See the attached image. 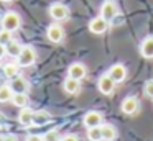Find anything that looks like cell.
<instances>
[{
	"label": "cell",
	"mask_w": 153,
	"mask_h": 141,
	"mask_svg": "<svg viewBox=\"0 0 153 141\" xmlns=\"http://www.w3.org/2000/svg\"><path fill=\"white\" fill-rule=\"evenodd\" d=\"M36 58L38 56H36L35 48L31 44H27L22 48V52L17 58V62L20 64V67H30V66H33L36 62Z\"/></svg>",
	"instance_id": "cell-1"
},
{
	"label": "cell",
	"mask_w": 153,
	"mask_h": 141,
	"mask_svg": "<svg viewBox=\"0 0 153 141\" xmlns=\"http://www.w3.org/2000/svg\"><path fill=\"white\" fill-rule=\"evenodd\" d=\"M2 28L8 30V31H17L18 28L22 26V18L17 12H7L4 16H2Z\"/></svg>",
	"instance_id": "cell-2"
},
{
	"label": "cell",
	"mask_w": 153,
	"mask_h": 141,
	"mask_svg": "<svg viewBox=\"0 0 153 141\" xmlns=\"http://www.w3.org/2000/svg\"><path fill=\"white\" fill-rule=\"evenodd\" d=\"M48 13H50V16L54 20V21H64V20L69 16V8L61 2H54V3L50 5Z\"/></svg>",
	"instance_id": "cell-3"
},
{
	"label": "cell",
	"mask_w": 153,
	"mask_h": 141,
	"mask_svg": "<svg viewBox=\"0 0 153 141\" xmlns=\"http://www.w3.org/2000/svg\"><path fill=\"white\" fill-rule=\"evenodd\" d=\"M97 89H99V92L104 95L114 94V90H115V80L109 75V72H105V74H102L99 77V80H97Z\"/></svg>",
	"instance_id": "cell-4"
},
{
	"label": "cell",
	"mask_w": 153,
	"mask_h": 141,
	"mask_svg": "<svg viewBox=\"0 0 153 141\" xmlns=\"http://www.w3.org/2000/svg\"><path fill=\"white\" fill-rule=\"evenodd\" d=\"M46 38L50 39L51 43H54V44L61 43L64 39V30H63V26L58 25V23H51V25L48 26V30H46Z\"/></svg>",
	"instance_id": "cell-5"
},
{
	"label": "cell",
	"mask_w": 153,
	"mask_h": 141,
	"mask_svg": "<svg viewBox=\"0 0 153 141\" xmlns=\"http://www.w3.org/2000/svg\"><path fill=\"white\" fill-rule=\"evenodd\" d=\"M8 85L12 87V90H13L15 94H28V90H30L28 80L25 77H22V75H17V77L10 79V84Z\"/></svg>",
	"instance_id": "cell-6"
},
{
	"label": "cell",
	"mask_w": 153,
	"mask_h": 141,
	"mask_svg": "<svg viewBox=\"0 0 153 141\" xmlns=\"http://www.w3.org/2000/svg\"><path fill=\"white\" fill-rule=\"evenodd\" d=\"M82 123L86 128H92V126H100L102 125V113L97 110H91L84 115Z\"/></svg>",
	"instance_id": "cell-7"
},
{
	"label": "cell",
	"mask_w": 153,
	"mask_h": 141,
	"mask_svg": "<svg viewBox=\"0 0 153 141\" xmlns=\"http://www.w3.org/2000/svg\"><path fill=\"white\" fill-rule=\"evenodd\" d=\"M117 15V5L112 2V0H105L100 7V16H102L105 21H112Z\"/></svg>",
	"instance_id": "cell-8"
},
{
	"label": "cell",
	"mask_w": 153,
	"mask_h": 141,
	"mask_svg": "<svg viewBox=\"0 0 153 141\" xmlns=\"http://www.w3.org/2000/svg\"><path fill=\"white\" fill-rule=\"evenodd\" d=\"M68 75L76 80H82L84 77L87 75V67L82 64V62H73L68 69Z\"/></svg>",
	"instance_id": "cell-9"
},
{
	"label": "cell",
	"mask_w": 153,
	"mask_h": 141,
	"mask_svg": "<svg viewBox=\"0 0 153 141\" xmlns=\"http://www.w3.org/2000/svg\"><path fill=\"white\" fill-rule=\"evenodd\" d=\"M138 108H140V102H138V98H135V97H127V98H123L122 105H120V110H122L125 115H133V113H137V111H138Z\"/></svg>",
	"instance_id": "cell-10"
},
{
	"label": "cell",
	"mask_w": 153,
	"mask_h": 141,
	"mask_svg": "<svg viewBox=\"0 0 153 141\" xmlns=\"http://www.w3.org/2000/svg\"><path fill=\"white\" fill-rule=\"evenodd\" d=\"M107 26H109V21H105V20L99 15V16H96V18H92L89 21V31L94 33V35H102V33H105Z\"/></svg>",
	"instance_id": "cell-11"
},
{
	"label": "cell",
	"mask_w": 153,
	"mask_h": 141,
	"mask_svg": "<svg viewBox=\"0 0 153 141\" xmlns=\"http://www.w3.org/2000/svg\"><path fill=\"white\" fill-rule=\"evenodd\" d=\"M109 75L115 80V84H120L127 79V69L123 64H114L109 69Z\"/></svg>",
	"instance_id": "cell-12"
},
{
	"label": "cell",
	"mask_w": 153,
	"mask_h": 141,
	"mask_svg": "<svg viewBox=\"0 0 153 141\" xmlns=\"http://www.w3.org/2000/svg\"><path fill=\"white\" fill-rule=\"evenodd\" d=\"M33 113L35 110H31L30 107H23L20 108V113H18V123L22 125V126H31L33 125Z\"/></svg>",
	"instance_id": "cell-13"
},
{
	"label": "cell",
	"mask_w": 153,
	"mask_h": 141,
	"mask_svg": "<svg viewBox=\"0 0 153 141\" xmlns=\"http://www.w3.org/2000/svg\"><path fill=\"white\" fill-rule=\"evenodd\" d=\"M63 89H64V92H68V94L76 95V94L81 92V80H76V79H73V77L68 75V77L64 79V82H63Z\"/></svg>",
	"instance_id": "cell-14"
},
{
	"label": "cell",
	"mask_w": 153,
	"mask_h": 141,
	"mask_svg": "<svg viewBox=\"0 0 153 141\" xmlns=\"http://www.w3.org/2000/svg\"><path fill=\"white\" fill-rule=\"evenodd\" d=\"M140 54L145 59H153V36H146L140 44Z\"/></svg>",
	"instance_id": "cell-15"
},
{
	"label": "cell",
	"mask_w": 153,
	"mask_h": 141,
	"mask_svg": "<svg viewBox=\"0 0 153 141\" xmlns=\"http://www.w3.org/2000/svg\"><path fill=\"white\" fill-rule=\"evenodd\" d=\"M100 131H102L104 141H114L117 138V128L110 123H102L100 125Z\"/></svg>",
	"instance_id": "cell-16"
},
{
	"label": "cell",
	"mask_w": 153,
	"mask_h": 141,
	"mask_svg": "<svg viewBox=\"0 0 153 141\" xmlns=\"http://www.w3.org/2000/svg\"><path fill=\"white\" fill-rule=\"evenodd\" d=\"M50 120H51V115L46 110H36L33 113V125H36V126H43Z\"/></svg>",
	"instance_id": "cell-17"
},
{
	"label": "cell",
	"mask_w": 153,
	"mask_h": 141,
	"mask_svg": "<svg viewBox=\"0 0 153 141\" xmlns=\"http://www.w3.org/2000/svg\"><path fill=\"white\" fill-rule=\"evenodd\" d=\"M18 72H20V64L18 62H7L4 66V74L7 79H13L17 75H20Z\"/></svg>",
	"instance_id": "cell-18"
},
{
	"label": "cell",
	"mask_w": 153,
	"mask_h": 141,
	"mask_svg": "<svg viewBox=\"0 0 153 141\" xmlns=\"http://www.w3.org/2000/svg\"><path fill=\"white\" fill-rule=\"evenodd\" d=\"M22 48H23V46H22L20 43L15 41V39H12V41L7 44V54L10 56V58L17 59L18 56H20V52H22Z\"/></svg>",
	"instance_id": "cell-19"
},
{
	"label": "cell",
	"mask_w": 153,
	"mask_h": 141,
	"mask_svg": "<svg viewBox=\"0 0 153 141\" xmlns=\"http://www.w3.org/2000/svg\"><path fill=\"white\" fill-rule=\"evenodd\" d=\"M15 92L12 90L10 85H0V103H7V102H12V97H13Z\"/></svg>",
	"instance_id": "cell-20"
},
{
	"label": "cell",
	"mask_w": 153,
	"mask_h": 141,
	"mask_svg": "<svg viewBox=\"0 0 153 141\" xmlns=\"http://www.w3.org/2000/svg\"><path fill=\"white\" fill-rule=\"evenodd\" d=\"M12 103L18 108H23L28 105V94H13L12 97Z\"/></svg>",
	"instance_id": "cell-21"
},
{
	"label": "cell",
	"mask_w": 153,
	"mask_h": 141,
	"mask_svg": "<svg viewBox=\"0 0 153 141\" xmlns=\"http://www.w3.org/2000/svg\"><path fill=\"white\" fill-rule=\"evenodd\" d=\"M87 138H89V141H104L102 140V131H100V126L87 128Z\"/></svg>",
	"instance_id": "cell-22"
},
{
	"label": "cell",
	"mask_w": 153,
	"mask_h": 141,
	"mask_svg": "<svg viewBox=\"0 0 153 141\" xmlns=\"http://www.w3.org/2000/svg\"><path fill=\"white\" fill-rule=\"evenodd\" d=\"M43 140L45 141H61V136L58 133V130H50L43 134Z\"/></svg>",
	"instance_id": "cell-23"
},
{
	"label": "cell",
	"mask_w": 153,
	"mask_h": 141,
	"mask_svg": "<svg viewBox=\"0 0 153 141\" xmlns=\"http://www.w3.org/2000/svg\"><path fill=\"white\" fill-rule=\"evenodd\" d=\"M12 39H13L12 38V31H8V30H5V28L0 30V43H2V44L7 46Z\"/></svg>",
	"instance_id": "cell-24"
},
{
	"label": "cell",
	"mask_w": 153,
	"mask_h": 141,
	"mask_svg": "<svg viewBox=\"0 0 153 141\" xmlns=\"http://www.w3.org/2000/svg\"><path fill=\"white\" fill-rule=\"evenodd\" d=\"M143 90H145V95L150 98H153V79H148V80L145 82V87H143Z\"/></svg>",
	"instance_id": "cell-25"
},
{
	"label": "cell",
	"mask_w": 153,
	"mask_h": 141,
	"mask_svg": "<svg viewBox=\"0 0 153 141\" xmlns=\"http://www.w3.org/2000/svg\"><path fill=\"white\" fill-rule=\"evenodd\" d=\"M25 141H45V140H43V136H40V134H28Z\"/></svg>",
	"instance_id": "cell-26"
},
{
	"label": "cell",
	"mask_w": 153,
	"mask_h": 141,
	"mask_svg": "<svg viewBox=\"0 0 153 141\" xmlns=\"http://www.w3.org/2000/svg\"><path fill=\"white\" fill-rule=\"evenodd\" d=\"M61 141H79V138H77L76 134H64V136L61 138Z\"/></svg>",
	"instance_id": "cell-27"
},
{
	"label": "cell",
	"mask_w": 153,
	"mask_h": 141,
	"mask_svg": "<svg viewBox=\"0 0 153 141\" xmlns=\"http://www.w3.org/2000/svg\"><path fill=\"white\" fill-rule=\"evenodd\" d=\"M4 141H18V138H17V134H5L4 136Z\"/></svg>",
	"instance_id": "cell-28"
},
{
	"label": "cell",
	"mask_w": 153,
	"mask_h": 141,
	"mask_svg": "<svg viewBox=\"0 0 153 141\" xmlns=\"http://www.w3.org/2000/svg\"><path fill=\"white\" fill-rule=\"evenodd\" d=\"M5 56H7V46L0 43V59H2V58H5Z\"/></svg>",
	"instance_id": "cell-29"
},
{
	"label": "cell",
	"mask_w": 153,
	"mask_h": 141,
	"mask_svg": "<svg viewBox=\"0 0 153 141\" xmlns=\"http://www.w3.org/2000/svg\"><path fill=\"white\" fill-rule=\"evenodd\" d=\"M4 121V115H2V111H0V123Z\"/></svg>",
	"instance_id": "cell-30"
},
{
	"label": "cell",
	"mask_w": 153,
	"mask_h": 141,
	"mask_svg": "<svg viewBox=\"0 0 153 141\" xmlns=\"http://www.w3.org/2000/svg\"><path fill=\"white\" fill-rule=\"evenodd\" d=\"M0 2H5V3H8V2H13V0H0Z\"/></svg>",
	"instance_id": "cell-31"
},
{
	"label": "cell",
	"mask_w": 153,
	"mask_h": 141,
	"mask_svg": "<svg viewBox=\"0 0 153 141\" xmlns=\"http://www.w3.org/2000/svg\"><path fill=\"white\" fill-rule=\"evenodd\" d=\"M0 141H4V134H0Z\"/></svg>",
	"instance_id": "cell-32"
}]
</instances>
